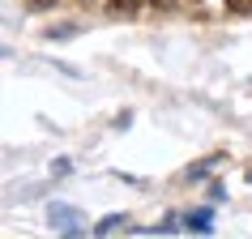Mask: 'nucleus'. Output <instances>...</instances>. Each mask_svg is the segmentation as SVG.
<instances>
[{
    "instance_id": "1",
    "label": "nucleus",
    "mask_w": 252,
    "mask_h": 239,
    "mask_svg": "<svg viewBox=\"0 0 252 239\" xmlns=\"http://www.w3.org/2000/svg\"><path fill=\"white\" fill-rule=\"evenodd\" d=\"M47 222H52L60 235H81V231H86L81 213H77V209H68V205H52V209H47Z\"/></svg>"
},
{
    "instance_id": "2",
    "label": "nucleus",
    "mask_w": 252,
    "mask_h": 239,
    "mask_svg": "<svg viewBox=\"0 0 252 239\" xmlns=\"http://www.w3.org/2000/svg\"><path fill=\"white\" fill-rule=\"evenodd\" d=\"M103 9H107V17H111V22H133L137 9H141V0H107Z\"/></svg>"
},
{
    "instance_id": "3",
    "label": "nucleus",
    "mask_w": 252,
    "mask_h": 239,
    "mask_svg": "<svg viewBox=\"0 0 252 239\" xmlns=\"http://www.w3.org/2000/svg\"><path fill=\"white\" fill-rule=\"evenodd\" d=\"M188 231H197V235H210V213H188Z\"/></svg>"
},
{
    "instance_id": "4",
    "label": "nucleus",
    "mask_w": 252,
    "mask_h": 239,
    "mask_svg": "<svg viewBox=\"0 0 252 239\" xmlns=\"http://www.w3.org/2000/svg\"><path fill=\"white\" fill-rule=\"evenodd\" d=\"M116 226H128V222H124V218H120V213H111V218H103V222L94 226V235H111V231H116Z\"/></svg>"
},
{
    "instance_id": "5",
    "label": "nucleus",
    "mask_w": 252,
    "mask_h": 239,
    "mask_svg": "<svg viewBox=\"0 0 252 239\" xmlns=\"http://www.w3.org/2000/svg\"><path fill=\"white\" fill-rule=\"evenodd\" d=\"M77 34V26H47L43 30V39H73Z\"/></svg>"
},
{
    "instance_id": "6",
    "label": "nucleus",
    "mask_w": 252,
    "mask_h": 239,
    "mask_svg": "<svg viewBox=\"0 0 252 239\" xmlns=\"http://www.w3.org/2000/svg\"><path fill=\"white\" fill-rule=\"evenodd\" d=\"M231 13H252V0H226Z\"/></svg>"
},
{
    "instance_id": "7",
    "label": "nucleus",
    "mask_w": 252,
    "mask_h": 239,
    "mask_svg": "<svg viewBox=\"0 0 252 239\" xmlns=\"http://www.w3.org/2000/svg\"><path fill=\"white\" fill-rule=\"evenodd\" d=\"M56 0H26V9H52Z\"/></svg>"
},
{
    "instance_id": "8",
    "label": "nucleus",
    "mask_w": 252,
    "mask_h": 239,
    "mask_svg": "<svg viewBox=\"0 0 252 239\" xmlns=\"http://www.w3.org/2000/svg\"><path fill=\"white\" fill-rule=\"evenodd\" d=\"M154 9H175V0H150Z\"/></svg>"
},
{
    "instance_id": "9",
    "label": "nucleus",
    "mask_w": 252,
    "mask_h": 239,
    "mask_svg": "<svg viewBox=\"0 0 252 239\" xmlns=\"http://www.w3.org/2000/svg\"><path fill=\"white\" fill-rule=\"evenodd\" d=\"M192 4H201V0H192Z\"/></svg>"
}]
</instances>
